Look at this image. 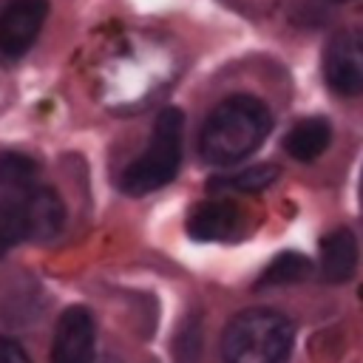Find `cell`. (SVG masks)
Listing matches in <instances>:
<instances>
[{"mask_svg":"<svg viewBox=\"0 0 363 363\" xmlns=\"http://www.w3.org/2000/svg\"><path fill=\"white\" fill-rule=\"evenodd\" d=\"M272 128L269 108L247 94L218 102L199 133V153L210 164H235L252 156Z\"/></svg>","mask_w":363,"mask_h":363,"instance_id":"obj_1","label":"cell"},{"mask_svg":"<svg viewBox=\"0 0 363 363\" xmlns=\"http://www.w3.org/2000/svg\"><path fill=\"white\" fill-rule=\"evenodd\" d=\"M295 329L275 309H244L221 335L224 363H289Z\"/></svg>","mask_w":363,"mask_h":363,"instance_id":"obj_2","label":"cell"},{"mask_svg":"<svg viewBox=\"0 0 363 363\" xmlns=\"http://www.w3.org/2000/svg\"><path fill=\"white\" fill-rule=\"evenodd\" d=\"M182 133H184V113L179 108H164L153 122L145 153L125 167L119 187L128 196H145L173 182L182 164Z\"/></svg>","mask_w":363,"mask_h":363,"instance_id":"obj_3","label":"cell"},{"mask_svg":"<svg viewBox=\"0 0 363 363\" xmlns=\"http://www.w3.org/2000/svg\"><path fill=\"white\" fill-rule=\"evenodd\" d=\"M326 85L340 96L363 94V26L340 31L323 54Z\"/></svg>","mask_w":363,"mask_h":363,"instance_id":"obj_4","label":"cell"},{"mask_svg":"<svg viewBox=\"0 0 363 363\" xmlns=\"http://www.w3.org/2000/svg\"><path fill=\"white\" fill-rule=\"evenodd\" d=\"M48 14V0H9L0 11V54L23 57Z\"/></svg>","mask_w":363,"mask_h":363,"instance_id":"obj_5","label":"cell"},{"mask_svg":"<svg viewBox=\"0 0 363 363\" xmlns=\"http://www.w3.org/2000/svg\"><path fill=\"white\" fill-rule=\"evenodd\" d=\"M96 326L85 306H68L54 329L51 363H94Z\"/></svg>","mask_w":363,"mask_h":363,"instance_id":"obj_6","label":"cell"},{"mask_svg":"<svg viewBox=\"0 0 363 363\" xmlns=\"http://www.w3.org/2000/svg\"><path fill=\"white\" fill-rule=\"evenodd\" d=\"M241 221L244 218H241L238 204H233L227 199H213V201H201L190 210L187 233L196 241H224L241 230Z\"/></svg>","mask_w":363,"mask_h":363,"instance_id":"obj_7","label":"cell"},{"mask_svg":"<svg viewBox=\"0 0 363 363\" xmlns=\"http://www.w3.org/2000/svg\"><path fill=\"white\" fill-rule=\"evenodd\" d=\"M320 275L329 284H343L352 278L357 267V241L349 230H332L320 241V255H318Z\"/></svg>","mask_w":363,"mask_h":363,"instance_id":"obj_8","label":"cell"},{"mask_svg":"<svg viewBox=\"0 0 363 363\" xmlns=\"http://www.w3.org/2000/svg\"><path fill=\"white\" fill-rule=\"evenodd\" d=\"M31 187L6 190V196H0V258L20 241H31V218H28V190Z\"/></svg>","mask_w":363,"mask_h":363,"instance_id":"obj_9","label":"cell"},{"mask_svg":"<svg viewBox=\"0 0 363 363\" xmlns=\"http://www.w3.org/2000/svg\"><path fill=\"white\" fill-rule=\"evenodd\" d=\"M332 142V128L326 119L320 116H309V119H301L295 122L286 136H284V150L298 159V162H312L318 159Z\"/></svg>","mask_w":363,"mask_h":363,"instance_id":"obj_10","label":"cell"},{"mask_svg":"<svg viewBox=\"0 0 363 363\" xmlns=\"http://www.w3.org/2000/svg\"><path fill=\"white\" fill-rule=\"evenodd\" d=\"M28 218H31V241H45L57 235L65 218L60 196L51 187L34 184L28 190Z\"/></svg>","mask_w":363,"mask_h":363,"instance_id":"obj_11","label":"cell"},{"mask_svg":"<svg viewBox=\"0 0 363 363\" xmlns=\"http://www.w3.org/2000/svg\"><path fill=\"white\" fill-rule=\"evenodd\" d=\"M312 272L309 258H303L301 252H281L258 278V286H284V284H295L303 281Z\"/></svg>","mask_w":363,"mask_h":363,"instance_id":"obj_12","label":"cell"},{"mask_svg":"<svg viewBox=\"0 0 363 363\" xmlns=\"http://www.w3.org/2000/svg\"><path fill=\"white\" fill-rule=\"evenodd\" d=\"M278 179V167L275 164H252L244 167L233 176L224 179H213V187H224V190H241V193H258L264 187H269Z\"/></svg>","mask_w":363,"mask_h":363,"instance_id":"obj_13","label":"cell"},{"mask_svg":"<svg viewBox=\"0 0 363 363\" xmlns=\"http://www.w3.org/2000/svg\"><path fill=\"white\" fill-rule=\"evenodd\" d=\"M37 184V164L23 153H0V187L26 190Z\"/></svg>","mask_w":363,"mask_h":363,"instance_id":"obj_14","label":"cell"},{"mask_svg":"<svg viewBox=\"0 0 363 363\" xmlns=\"http://www.w3.org/2000/svg\"><path fill=\"white\" fill-rule=\"evenodd\" d=\"M0 363H31L23 346L11 337H0Z\"/></svg>","mask_w":363,"mask_h":363,"instance_id":"obj_15","label":"cell"},{"mask_svg":"<svg viewBox=\"0 0 363 363\" xmlns=\"http://www.w3.org/2000/svg\"><path fill=\"white\" fill-rule=\"evenodd\" d=\"M357 199H360V213H363V173H360V190H357Z\"/></svg>","mask_w":363,"mask_h":363,"instance_id":"obj_16","label":"cell"},{"mask_svg":"<svg viewBox=\"0 0 363 363\" xmlns=\"http://www.w3.org/2000/svg\"><path fill=\"white\" fill-rule=\"evenodd\" d=\"M102 363H116V360H111V357H108V360H102Z\"/></svg>","mask_w":363,"mask_h":363,"instance_id":"obj_17","label":"cell"}]
</instances>
